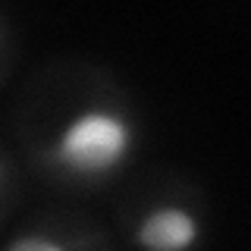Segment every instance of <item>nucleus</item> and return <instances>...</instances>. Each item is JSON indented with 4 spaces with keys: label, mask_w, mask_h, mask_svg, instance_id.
Listing matches in <instances>:
<instances>
[{
    "label": "nucleus",
    "mask_w": 251,
    "mask_h": 251,
    "mask_svg": "<svg viewBox=\"0 0 251 251\" xmlns=\"http://www.w3.org/2000/svg\"><path fill=\"white\" fill-rule=\"evenodd\" d=\"M132 123L116 110H85L63 126L53 141V163L66 173L85 179H98L120 170L132 151Z\"/></svg>",
    "instance_id": "obj_1"
},
{
    "label": "nucleus",
    "mask_w": 251,
    "mask_h": 251,
    "mask_svg": "<svg viewBox=\"0 0 251 251\" xmlns=\"http://www.w3.org/2000/svg\"><path fill=\"white\" fill-rule=\"evenodd\" d=\"M198 235H201V226L195 214H188L185 207H176V204H167V207L145 214V220L135 229V242L157 251H179L195 245Z\"/></svg>",
    "instance_id": "obj_2"
},
{
    "label": "nucleus",
    "mask_w": 251,
    "mask_h": 251,
    "mask_svg": "<svg viewBox=\"0 0 251 251\" xmlns=\"http://www.w3.org/2000/svg\"><path fill=\"white\" fill-rule=\"evenodd\" d=\"M22 248H44V251H53V248H60L57 242H50V239H13L10 242V251H22Z\"/></svg>",
    "instance_id": "obj_3"
}]
</instances>
